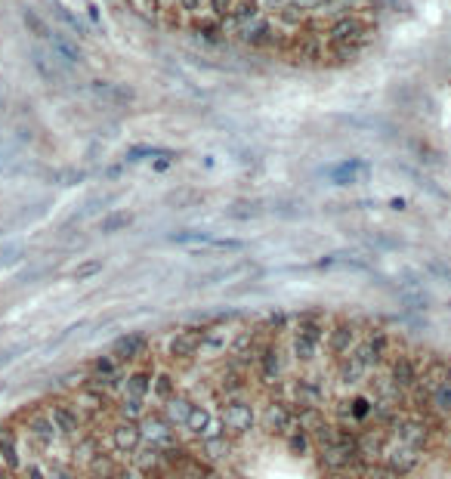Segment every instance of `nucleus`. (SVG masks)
<instances>
[{"mask_svg":"<svg viewBox=\"0 0 451 479\" xmlns=\"http://www.w3.org/2000/svg\"><path fill=\"white\" fill-rule=\"evenodd\" d=\"M13 479H250L170 430L99 365L0 424Z\"/></svg>","mask_w":451,"mask_h":479,"instance_id":"obj_1","label":"nucleus"},{"mask_svg":"<svg viewBox=\"0 0 451 479\" xmlns=\"http://www.w3.org/2000/svg\"><path fill=\"white\" fill-rule=\"evenodd\" d=\"M170 34L291 68H340L381 28V0H124Z\"/></svg>","mask_w":451,"mask_h":479,"instance_id":"obj_2","label":"nucleus"}]
</instances>
